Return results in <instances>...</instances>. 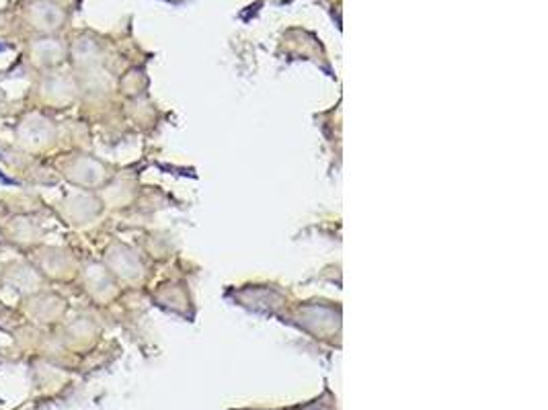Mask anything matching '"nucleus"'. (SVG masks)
Returning <instances> with one entry per match:
<instances>
[{"label": "nucleus", "instance_id": "1", "mask_svg": "<svg viewBox=\"0 0 548 410\" xmlns=\"http://www.w3.org/2000/svg\"><path fill=\"white\" fill-rule=\"evenodd\" d=\"M0 183L3 185H17V181H13V179H9L5 173H0Z\"/></svg>", "mask_w": 548, "mask_h": 410}]
</instances>
